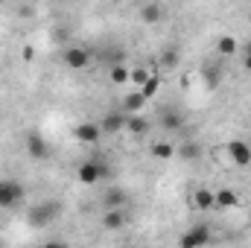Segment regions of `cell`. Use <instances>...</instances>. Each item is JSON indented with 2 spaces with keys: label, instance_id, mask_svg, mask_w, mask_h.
Instances as JSON below:
<instances>
[{
  "label": "cell",
  "instance_id": "6da1fadb",
  "mask_svg": "<svg viewBox=\"0 0 251 248\" xmlns=\"http://www.w3.org/2000/svg\"><path fill=\"white\" fill-rule=\"evenodd\" d=\"M62 216V204L56 198H44V201H35L26 213L29 225L32 228H47V225H56V219Z\"/></svg>",
  "mask_w": 251,
  "mask_h": 248
},
{
  "label": "cell",
  "instance_id": "7a4b0ae2",
  "mask_svg": "<svg viewBox=\"0 0 251 248\" xmlns=\"http://www.w3.org/2000/svg\"><path fill=\"white\" fill-rule=\"evenodd\" d=\"M26 201V187L18 178H0V210H15Z\"/></svg>",
  "mask_w": 251,
  "mask_h": 248
},
{
  "label": "cell",
  "instance_id": "3957f363",
  "mask_svg": "<svg viewBox=\"0 0 251 248\" xmlns=\"http://www.w3.org/2000/svg\"><path fill=\"white\" fill-rule=\"evenodd\" d=\"M105 175H108V167H105L102 161H82V164H79V170H76L79 184H85V187L100 184Z\"/></svg>",
  "mask_w": 251,
  "mask_h": 248
},
{
  "label": "cell",
  "instance_id": "277c9868",
  "mask_svg": "<svg viewBox=\"0 0 251 248\" xmlns=\"http://www.w3.org/2000/svg\"><path fill=\"white\" fill-rule=\"evenodd\" d=\"M207 243H213V234L207 225H190L187 231L178 237V246L181 248H204Z\"/></svg>",
  "mask_w": 251,
  "mask_h": 248
},
{
  "label": "cell",
  "instance_id": "5b68a950",
  "mask_svg": "<svg viewBox=\"0 0 251 248\" xmlns=\"http://www.w3.org/2000/svg\"><path fill=\"white\" fill-rule=\"evenodd\" d=\"M62 62L67 70H85L91 64V50H85V47H67L62 53Z\"/></svg>",
  "mask_w": 251,
  "mask_h": 248
},
{
  "label": "cell",
  "instance_id": "8992f818",
  "mask_svg": "<svg viewBox=\"0 0 251 248\" xmlns=\"http://www.w3.org/2000/svg\"><path fill=\"white\" fill-rule=\"evenodd\" d=\"M73 137H76L79 143H85V146H97V143L102 140V128H100V123L85 120V123H79L73 128Z\"/></svg>",
  "mask_w": 251,
  "mask_h": 248
},
{
  "label": "cell",
  "instance_id": "52a82bcc",
  "mask_svg": "<svg viewBox=\"0 0 251 248\" xmlns=\"http://www.w3.org/2000/svg\"><path fill=\"white\" fill-rule=\"evenodd\" d=\"M26 152H29V158H35V161H47L50 158V143L38 134V131H26Z\"/></svg>",
  "mask_w": 251,
  "mask_h": 248
},
{
  "label": "cell",
  "instance_id": "ba28073f",
  "mask_svg": "<svg viewBox=\"0 0 251 248\" xmlns=\"http://www.w3.org/2000/svg\"><path fill=\"white\" fill-rule=\"evenodd\" d=\"M225 152H228L234 167H249L251 164V143H246V140H231L225 146Z\"/></svg>",
  "mask_w": 251,
  "mask_h": 248
},
{
  "label": "cell",
  "instance_id": "9c48e42d",
  "mask_svg": "<svg viewBox=\"0 0 251 248\" xmlns=\"http://www.w3.org/2000/svg\"><path fill=\"white\" fill-rule=\"evenodd\" d=\"M126 114L123 108L120 111H108L102 120H100V128H102V134H120V131H126Z\"/></svg>",
  "mask_w": 251,
  "mask_h": 248
},
{
  "label": "cell",
  "instance_id": "30bf717a",
  "mask_svg": "<svg viewBox=\"0 0 251 248\" xmlns=\"http://www.w3.org/2000/svg\"><path fill=\"white\" fill-rule=\"evenodd\" d=\"M126 222H128V213L123 207H105V213H102V228L105 231H120V228H126Z\"/></svg>",
  "mask_w": 251,
  "mask_h": 248
},
{
  "label": "cell",
  "instance_id": "8fae6325",
  "mask_svg": "<svg viewBox=\"0 0 251 248\" xmlns=\"http://www.w3.org/2000/svg\"><path fill=\"white\" fill-rule=\"evenodd\" d=\"M146 105H149V99H146L140 91H128L123 97V102H120V108H123L126 114H143Z\"/></svg>",
  "mask_w": 251,
  "mask_h": 248
},
{
  "label": "cell",
  "instance_id": "7c38bea8",
  "mask_svg": "<svg viewBox=\"0 0 251 248\" xmlns=\"http://www.w3.org/2000/svg\"><path fill=\"white\" fill-rule=\"evenodd\" d=\"M216 193V207L219 210H234V207H240V193L237 190H231V187H219V190H213Z\"/></svg>",
  "mask_w": 251,
  "mask_h": 248
},
{
  "label": "cell",
  "instance_id": "4fadbf2b",
  "mask_svg": "<svg viewBox=\"0 0 251 248\" xmlns=\"http://www.w3.org/2000/svg\"><path fill=\"white\" fill-rule=\"evenodd\" d=\"M193 204H196V210H213L216 207V193L213 190H207V187H199L196 193H193Z\"/></svg>",
  "mask_w": 251,
  "mask_h": 248
},
{
  "label": "cell",
  "instance_id": "5bb4252c",
  "mask_svg": "<svg viewBox=\"0 0 251 248\" xmlns=\"http://www.w3.org/2000/svg\"><path fill=\"white\" fill-rule=\"evenodd\" d=\"M149 155L155 161H170V158H176V143L173 140H155L149 146Z\"/></svg>",
  "mask_w": 251,
  "mask_h": 248
},
{
  "label": "cell",
  "instance_id": "9a60e30c",
  "mask_svg": "<svg viewBox=\"0 0 251 248\" xmlns=\"http://www.w3.org/2000/svg\"><path fill=\"white\" fill-rule=\"evenodd\" d=\"M126 131H131L134 137H143V134L149 131V120H146L143 114H128V117H126Z\"/></svg>",
  "mask_w": 251,
  "mask_h": 248
},
{
  "label": "cell",
  "instance_id": "2e32d148",
  "mask_svg": "<svg viewBox=\"0 0 251 248\" xmlns=\"http://www.w3.org/2000/svg\"><path fill=\"white\" fill-rule=\"evenodd\" d=\"M102 204H105V207H123L126 204V190L123 187H111V190H105Z\"/></svg>",
  "mask_w": 251,
  "mask_h": 248
},
{
  "label": "cell",
  "instance_id": "e0dca14e",
  "mask_svg": "<svg viewBox=\"0 0 251 248\" xmlns=\"http://www.w3.org/2000/svg\"><path fill=\"white\" fill-rule=\"evenodd\" d=\"M237 50H240V44H237L234 35H219V38H216V53H219V56H234Z\"/></svg>",
  "mask_w": 251,
  "mask_h": 248
},
{
  "label": "cell",
  "instance_id": "ac0fdd59",
  "mask_svg": "<svg viewBox=\"0 0 251 248\" xmlns=\"http://www.w3.org/2000/svg\"><path fill=\"white\" fill-rule=\"evenodd\" d=\"M161 18H164V9H161L158 3H146V6L140 9V21H143V24H158Z\"/></svg>",
  "mask_w": 251,
  "mask_h": 248
},
{
  "label": "cell",
  "instance_id": "d6986e66",
  "mask_svg": "<svg viewBox=\"0 0 251 248\" xmlns=\"http://www.w3.org/2000/svg\"><path fill=\"white\" fill-rule=\"evenodd\" d=\"M137 91H140L146 99H155V97H158V91H161V79H158L155 73H149V79H146V82H143Z\"/></svg>",
  "mask_w": 251,
  "mask_h": 248
},
{
  "label": "cell",
  "instance_id": "ffe728a7",
  "mask_svg": "<svg viewBox=\"0 0 251 248\" xmlns=\"http://www.w3.org/2000/svg\"><path fill=\"white\" fill-rule=\"evenodd\" d=\"M161 125H164V128H184V117H181L178 111L164 108V111H161Z\"/></svg>",
  "mask_w": 251,
  "mask_h": 248
},
{
  "label": "cell",
  "instance_id": "44dd1931",
  "mask_svg": "<svg viewBox=\"0 0 251 248\" xmlns=\"http://www.w3.org/2000/svg\"><path fill=\"white\" fill-rule=\"evenodd\" d=\"M128 73H131V70L126 67V62H117V64H111V73H108V76H111L114 85H128Z\"/></svg>",
  "mask_w": 251,
  "mask_h": 248
},
{
  "label": "cell",
  "instance_id": "7402d4cb",
  "mask_svg": "<svg viewBox=\"0 0 251 248\" xmlns=\"http://www.w3.org/2000/svg\"><path fill=\"white\" fill-rule=\"evenodd\" d=\"M176 155H181V158L193 161V158H199V155H201V146L190 140V143H184V146H176Z\"/></svg>",
  "mask_w": 251,
  "mask_h": 248
},
{
  "label": "cell",
  "instance_id": "603a6c76",
  "mask_svg": "<svg viewBox=\"0 0 251 248\" xmlns=\"http://www.w3.org/2000/svg\"><path fill=\"white\" fill-rule=\"evenodd\" d=\"M204 79H207L210 85H216V82L222 79V67H219V62H210L207 67H204Z\"/></svg>",
  "mask_w": 251,
  "mask_h": 248
},
{
  "label": "cell",
  "instance_id": "cb8c5ba5",
  "mask_svg": "<svg viewBox=\"0 0 251 248\" xmlns=\"http://www.w3.org/2000/svg\"><path fill=\"white\" fill-rule=\"evenodd\" d=\"M146 79H149V70H146V67H134V70L128 73V82H131V85H137V88H140Z\"/></svg>",
  "mask_w": 251,
  "mask_h": 248
},
{
  "label": "cell",
  "instance_id": "d4e9b609",
  "mask_svg": "<svg viewBox=\"0 0 251 248\" xmlns=\"http://www.w3.org/2000/svg\"><path fill=\"white\" fill-rule=\"evenodd\" d=\"M161 62H164V64H170V67H173V64L178 62V53H176V50H167V53L161 56Z\"/></svg>",
  "mask_w": 251,
  "mask_h": 248
},
{
  "label": "cell",
  "instance_id": "484cf974",
  "mask_svg": "<svg viewBox=\"0 0 251 248\" xmlns=\"http://www.w3.org/2000/svg\"><path fill=\"white\" fill-rule=\"evenodd\" d=\"M243 67L251 73V50H246V56H243Z\"/></svg>",
  "mask_w": 251,
  "mask_h": 248
},
{
  "label": "cell",
  "instance_id": "4316f807",
  "mask_svg": "<svg viewBox=\"0 0 251 248\" xmlns=\"http://www.w3.org/2000/svg\"><path fill=\"white\" fill-rule=\"evenodd\" d=\"M21 56H24V59H26V62H29V59H32V56H35V50H32V47H29V44H26V47H24V53H21Z\"/></svg>",
  "mask_w": 251,
  "mask_h": 248
},
{
  "label": "cell",
  "instance_id": "83f0119b",
  "mask_svg": "<svg viewBox=\"0 0 251 248\" xmlns=\"http://www.w3.org/2000/svg\"><path fill=\"white\" fill-rule=\"evenodd\" d=\"M246 50H251V41H249V47H246Z\"/></svg>",
  "mask_w": 251,
  "mask_h": 248
},
{
  "label": "cell",
  "instance_id": "f1b7e54d",
  "mask_svg": "<svg viewBox=\"0 0 251 248\" xmlns=\"http://www.w3.org/2000/svg\"><path fill=\"white\" fill-rule=\"evenodd\" d=\"M249 24H251V12H249Z\"/></svg>",
  "mask_w": 251,
  "mask_h": 248
}]
</instances>
